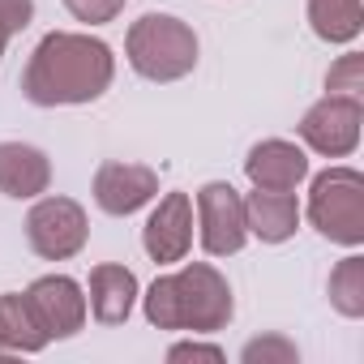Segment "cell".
Wrapping results in <instances>:
<instances>
[{
	"instance_id": "obj_1",
	"label": "cell",
	"mask_w": 364,
	"mask_h": 364,
	"mask_svg": "<svg viewBox=\"0 0 364 364\" xmlns=\"http://www.w3.org/2000/svg\"><path fill=\"white\" fill-rule=\"evenodd\" d=\"M112 82V52L90 35H48L22 77L31 103H86L99 99Z\"/></svg>"
},
{
	"instance_id": "obj_2",
	"label": "cell",
	"mask_w": 364,
	"mask_h": 364,
	"mask_svg": "<svg viewBox=\"0 0 364 364\" xmlns=\"http://www.w3.org/2000/svg\"><path fill=\"white\" fill-rule=\"evenodd\" d=\"M146 313L171 330H219L232 317V296L210 266H189L150 287Z\"/></svg>"
},
{
	"instance_id": "obj_3",
	"label": "cell",
	"mask_w": 364,
	"mask_h": 364,
	"mask_svg": "<svg viewBox=\"0 0 364 364\" xmlns=\"http://www.w3.org/2000/svg\"><path fill=\"white\" fill-rule=\"evenodd\" d=\"M129 60L141 77L171 82V77H185L198 65V39L185 22L150 14L129 31Z\"/></svg>"
},
{
	"instance_id": "obj_4",
	"label": "cell",
	"mask_w": 364,
	"mask_h": 364,
	"mask_svg": "<svg viewBox=\"0 0 364 364\" xmlns=\"http://www.w3.org/2000/svg\"><path fill=\"white\" fill-rule=\"evenodd\" d=\"M309 219L317 223V232H326L330 240L343 245H360L364 240V180L351 167H330L313 180V202H309Z\"/></svg>"
},
{
	"instance_id": "obj_5",
	"label": "cell",
	"mask_w": 364,
	"mask_h": 364,
	"mask_svg": "<svg viewBox=\"0 0 364 364\" xmlns=\"http://www.w3.org/2000/svg\"><path fill=\"white\" fill-rule=\"evenodd\" d=\"M26 236H31L35 253H43V257H69L86 240V215L69 198H48V202H39L31 210Z\"/></svg>"
},
{
	"instance_id": "obj_6",
	"label": "cell",
	"mask_w": 364,
	"mask_h": 364,
	"mask_svg": "<svg viewBox=\"0 0 364 364\" xmlns=\"http://www.w3.org/2000/svg\"><path fill=\"white\" fill-rule=\"evenodd\" d=\"M300 137L317 150V154H347L360 137V99L355 95H334V99H321L304 124H300Z\"/></svg>"
},
{
	"instance_id": "obj_7",
	"label": "cell",
	"mask_w": 364,
	"mask_h": 364,
	"mask_svg": "<svg viewBox=\"0 0 364 364\" xmlns=\"http://www.w3.org/2000/svg\"><path fill=\"white\" fill-rule=\"evenodd\" d=\"M198 215H202V245L210 253H236L245 245V202L236 198L232 185H206L198 193Z\"/></svg>"
},
{
	"instance_id": "obj_8",
	"label": "cell",
	"mask_w": 364,
	"mask_h": 364,
	"mask_svg": "<svg viewBox=\"0 0 364 364\" xmlns=\"http://www.w3.org/2000/svg\"><path fill=\"white\" fill-rule=\"evenodd\" d=\"M154 189H159V176L137 163H107L95 176V198L107 215H133L154 198Z\"/></svg>"
},
{
	"instance_id": "obj_9",
	"label": "cell",
	"mask_w": 364,
	"mask_h": 364,
	"mask_svg": "<svg viewBox=\"0 0 364 364\" xmlns=\"http://www.w3.org/2000/svg\"><path fill=\"white\" fill-rule=\"evenodd\" d=\"M26 304H31L43 334H73L82 326V317H86V304H82L73 279H39L31 287Z\"/></svg>"
},
{
	"instance_id": "obj_10",
	"label": "cell",
	"mask_w": 364,
	"mask_h": 364,
	"mask_svg": "<svg viewBox=\"0 0 364 364\" xmlns=\"http://www.w3.org/2000/svg\"><path fill=\"white\" fill-rule=\"evenodd\" d=\"M193 240V210L185 193H171L146 223V253L154 262H180Z\"/></svg>"
},
{
	"instance_id": "obj_11",
	"label": "cell",
	"mask_w": 364,
	"mask_h": 364,
	"mask_svg": "<svg viewBox=\"0 0 364 364\" xmlns=\"http://www.w3.org/2000/svg\"><path fill=\"white\" fill-rule=\"evenodd\" d=\"M304 171H309V159L296 146H287V141H262L249 154V180H253L257 189L291 193L304 180Z\"/></svg>"
},
{
	"instance_id": "obj_12",
	"label": "cell",
	"mask_w": 364,
	"mask_h": 364,
	"mask_svg": "<svg viewBox=\"0 0 364 364\" xmlns=\"http://www.w3.org/2000/svg\"><path fill=\"white\" fill-rule=\"evenodd\" d=\"M48 159L35 146L22 141H0V189L9 198H35L48 189Z\"/></svg>"
},
{
	"instance_id": "obj_13",
	"label": "cell",
	"mask_w": 364,
	"mask_h": 364,
	"mask_svg": "<svg viewBox=\"0 0 364 364\" xmlns=\"http://www.w3.org/2000/svg\"><path fill=\"white\" fill-rule=\"evenodd\" d=\"M296 219H300V206L291 193H274V189H257L249 202H245V223L262 236V240H287L296 232Z\"/></svg>"
},
{
	"instance_id": "obj_14",
	"label": "cell",
	"mask_w": 364,
	"mask_h": 364,
	"mask_svg": "<svg viewBox=\"0 0 364 364\" xmlns=\"http://www.w3.org/2000/svg\"><path fill=\"white\" fill-rule=\"evenodd\" d=\"M133 274L120 270V266H99L90 274V304H95V317L99 321H124L129 309H133Z\"/></svg>"
},
{
	"instance_id": "obj_15",
	"label": "cell",
	"mask_w": 364,
	"mask_h": 364,
	"mask_svg": "<svg viewBox=\"0 0 364 364\" xmlns=\"http://www.w3.org/2000/svg\"><path fill=\"white\" fill-rule=\"evenodd\" d=\"M313 31L330 43H347L360 35V0H309Z\"/></svg>"
},
{
	"instance_id": "obj_16",
	"label": "cell",
	"mask_w": 364,
	"mask_h": 364,
	"mask_svg": "<svg viewBox=\"0 0 364 364\" xmlns=\"http://www.w3.org/2000/svg\"><path fill=\"white\" fill-rule=\"evenodd\" d=\"M0 338H5L9 347H26V351L43 347L48 334L39 330L26 296H0Z\"/></svg>"
},
{
	"instance_id": "obj_17",
	"label": "cell",
	"mask_w": 364,
	"mask_h": 364,
	"mask_svg": "<svg viewBox=\"0 0 364 364\" xmlns=\"http://www.w3.org/2000/svg\"><path fill=\"white\" fill-rule=\"evenodd\" d=\"M360 257H351V262H343L338 266V274L330 279V296H334V304L343 309V313H360L364 309V300H360Z\"/></svg>"
},
{
	"instance_id": "obj_18",
	"label": "cell",
	"mask_w": 364,
	"mask_h": 364,
	"mask_svg": "<svg viewBox=\"0 0 364 364\" xmlns=\"http://www.w3.org/2000/svg\"><path fill=\"white\" fill-rule=\"evenodd\" d=\"M31 14H35L31 0H0V52H5L9 35H18V31L31 26Z\"/></svg>"
},
{
	"instance_id": "obj_19",
	"label": "cell",
	"mask_w": 364,
	"mask_h": 364,
	"mask_svg": "<svg viewBox=\"0 0 364 364\" xmlns=\"http://www.w3.org/2000/svg\"><path fill=\"white\" fill-rule=\"evenodd\" d=\"M69 14L82 18V22H112L120 9H124V0H65Z\"/></svg>"
},
{
	"instance_id": "obj_20",
	"label": "cell",
	"mask_w": 364,
	"mask_h": 364,
	"mask_svg": "<svg viewBox=\"0 0 364 364\" xmlns=\"http://www.w3.org/2000/svg\"><path fill=\"white\" fill-rule=\"evenodd\" d=\"M360 73H364V60H360V56H343V60L330 69V90L355 95V90H360Z\"/></svg>"
},
{
	"instance_id": "obj_21",
	"label": "cell",
	"mask_w": 364,
	"mask_h": 364,
	"mask_svg": "<svg viewBox=\"0 0 364 364\" xmlns=\"http://www.w3.org/2000/svg\"><path fill=\"white\" fill-rule=\"evenodd\" d=\"M185 355H210V360H219L215 347H171V360H185Z\"/></svg>"
}]
</instances>
